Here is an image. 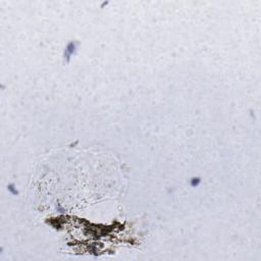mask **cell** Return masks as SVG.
Masks as SVG:
<instances>
[{"mask_svg": "<svg viewBox=\"0 0 261 261\" xmlns=\"http://www.w3.org/2000/svg\"><path fill=\"white\" fill-rule=\"evenodd\" d=\"M200 184H201V177H194L190 179V186L192 188H197Z\"/></svg>", "mask_w": 261, "mask_h": 261, "instance_id": "cell-2", "label": "cell"}, {"mask_svg": "<svg viewBox=\"0 0 261 261\" xmlns=\"http://www.w3.org/2000/svg\"><path fill=\"white\" fill-rule=\"evenodd\" d=\"M80 47V42L77 40H72L68 41V44L65 45L64 50H63V61L64 63H70L72 60V56H75L77 54L78 50Z\"/></svg>", "mask_w": 261, "mask_h": 261, "instance_id": "cell-1", "label": "cell"}, {"mask_svg": "<svg viewBox=\"0 0 261 261\" xmlns=\"http://www.w3.org/2000/svg\"><path fill=\"white\" fill-rule=\"evenodd\" d=\"M7 191L9 192L11 195L15 196V195H19V191H17V189H16V186L13 184V183H10V184H8V186H7Z\"/></svg>", "mask_w": 261, "mask_h": 261, "instance_id": "cell-3", "label": "cell"}]
</instances>
